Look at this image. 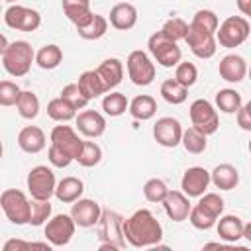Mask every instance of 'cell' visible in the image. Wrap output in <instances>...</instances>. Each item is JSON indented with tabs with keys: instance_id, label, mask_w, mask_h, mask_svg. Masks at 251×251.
I'll use <instances>...</instances> for the list:
<instances>
[{
	"instance_id": "35",
	"label": "cell",
	"mask_w": 251,
	"mask_h": 251,
	"mask_svg": "<svg viewBox=\"0 0 251 251\" xmlns=\"http://www.w3.org/2000/svg\"><path fill=\"white\" fill-rule=\"evenodd\" d=\"M161 96L165 102L176 106V104H182L188 96V88L182 86L180 82H176L175 78H167L163 84H161Z\"/></svg>"
},
{
	"instance_id": "36",
	"label": "cell",
	"mask_w": 251,
	"mask_h": 251,
	"mask_svg": "<svg viewBox=\"0 0 251 251\" xmlns=\"http://www.w3.org/2000/svg\"><path fill=\"white\" fill-rule=\"evenodd\" d=\"M127 106H129V102H127L126 94H122V92H112V90H110V92L102 98V110H104V114L110 116V118L122 116V114L127 110Z\"/></svg>"
},
{
	"instance_id": "30",
	"label": "cell",
	"mask_w": 251,
	"mask_h": 251,
	"mask_svg": "<svg viewBox=\"0 0 251 251\" xmlns=\"http://www.w3.org/2000/svg\"><path fill=\"white\" fill-rule=\"evenodd\" d=\"M208 135H204L200 129H196V127H188V129H182V137H180V143H182V147L188 151V153H192V155H200V153H204L206 151V147H208V139H206Z\"/></svg>"
},
{
	"instance_id": "31",
	"label": "cell",
	"mask_w": 251,
	"mask_h": 251,
	"mask_svg": "<svg viewBox=\"0 0 251 251\" xmlns=\"http://www.w3.org/2000/svg\"><path fill=\"white\" fill-rule=\"evenodd\" d=\"M108 31V20L102 16V14H94L92 20L80 27H76V33L86 39V41H94V39H100L102 35H106Z\"/></svg>"
},
{
	"instance_id": "54",
	"label": "cell",
	"mask_w": 251,
	"mask_h": 251,
	"mask_svg": "<svg viewBox=\"0 0 251 251\" xmlns=\"http://www.w3.org/2000/svg\"><path fill=\"white\" fill-rule=\"evenodd\" d=\"M0 14H2V6H0Z\"/></svg>"
},
{
	"instance_id": "34",
	"label": "cell",
	"mask_w": 251,
	"mask_h": 251,
	"mask_svg": "<svg viewBox=\"0 0 251 251\" xmlns=\"http://www.w3.org/2000/svg\"><path fill=\"white\" fill-rule=\"evenodd\" d=\"M47 116H49L51 120H55V122L65 124V122H69V120H73V118L76 116V110H75L65 98L57 96V98H53V100L47 104Z\"/></svg>"
},
{
	"instance_id": "14",
	"label": "cell",
	"mask_w": 251,
	"mask_h": 251,
	"mask_svg": "<svg viewBox=\"0 0 251 251\" xmlns=\"http://www.w3.org/2000/svg\"><path fill=\"white\" fill-rule=\"evenodd\" d=\"M82 141L84 139H80L78 133L71 126H55L51 129V145L57 147L59 151H63L65 155H69L73 161L80 153Z\"/></svg>"
},
{
	"instance_id": "44",
	"label": "cell",
	"mask_w": 251,
	"mask_h": 251,
	"mask_svg": "<svg viewBox=\"0 0 251 251\" xmlns=\"http://www.w3.org/2000/svg\"><path fill=\"white\" fill-rule=\"evenodd\" d=\"M190 24H192V25H198V27L210 31V33H216L220 20H218V16H216L212 10H198V12L192 16V22H190Z\"/></svg>"
},
{
	"instance_id": "18",
	"label": "cell",
	"mask_w": 251,
	"mask_h": 251,
	"mask_svg": "<svg viewBox=\"0 0 251 251\" xmlns=\"http://www.w3.org/2000/svg\"><path fill=\"white\" fill-rule=\"evenodd\" d=\"M161 204L165 208V214L173 222H184L188 218L190 202H188V196L182 190H169Z\"/></svg>"
},
{
	"instance_id": "52",
	"label": "cell",
	"mask_w": 251,
	"mask_h": 251,
	"mask_svg": "<svg viewBox=\"0 0 251 251\" xmlns=\"http://www.w3.org/2000/svg\"><path fill=\"white\" fill-rule=\"evenodd\" d=\"M2 153H4V145H2V141H0V159H2Z\"/></svg>"
},
{
	"instance_id": "27",
	"label": "cell",
	"mask_w": 251,
	"mask_h": 251,
	"mask_svg": "<svg viewBox=\"0 0 251 251\" xmlns=\"http://www.w3.org/2000/svg\"><path fill=\"white\" fill-rule=\"evenodd\" d=\"M127 110H129L131 118H135V120H139V122H147V120H151V118L155 116V112H157V100H155L153 96H149V94H139V96H135V98L129 102Z\"/></svg>"
},
{
	"instance_id": "28",
	"label": "cell",
	"mask_w": 251,
	"mask_h": 251,
	"mask_svg": "<svg viewBox=\"0 0 251 251\" xmlns=\"http://www.w3.org/2000/svg\"><path fill=\"white\" fill-rule=\"evenodd\" d=\"M76 86L80 88L82 96L88 98V100H94V98H98V96H102V94L108 92L106 86L102 84L100 76L96 75V71H84V73L78 76Z\"/></svg>"
},
{
	"instance_id": "10",
	"label": "cell",
	"mask_w": 251,
	"mask_h": 251,
	"mask_svg": "<svg viewBox=\"0 0 251 251\" xmlns=\"http://www.w3.org/2000/svg\"><path fill=\"white\" fill-rule=\"evenodd\" d=\"M4 22L8 27L18 29V31H35L41 25V16L37 10L27 8V6H20V4H12L6 12H4Z\"/></svg>"
},
{
	"instance_id": "45",
	"label": "cell",
	"mask_w": 251,
	"mask_h": 251,
	"mask_svg": "<svg viewBox=\"0 0 251 251\" xmlns=\"http://www.w3.org/2000/svg\"><path fill=\"white\" fill-rule=\"evenodd\" d=\"M20 86L12 80H0V106L4 108H10V106H16L18 102V96H20Z\"/></svg>"
},
{
	"instance_id": "32",
	"label": "cell",
	"mask_w": 251,
	"mask_h": 251,
	"mask_svg": "<svg viewBox=\"0 0 251 251\" xmlns=\"http://www.w3.org/2000/svg\"><path fill=\"white\" fill-rule=\"evenodd\" d=\"M16 108H18V114L24 120H35L37 114H39V98H37V94L31 92V90H22L20 96H18Z\"/></svg>"
},
{
	"instance_id": "20",
	"label": "cell",
	"mask_w": 251,
	"mask_h": 251,
	"mask_svg": "<svg viewBox=\"0 0 251 251\" xmlns=\"http://www.w3.org/2000/svg\"><path fill=\"white\" fill-rule=\"evenodd\" d=\"M18 145L24 153H29V155H35V153H41L47 145V137L43 133L41 127L37 126H25L20 129L18 133Z\"/></svg>"
},
{
	"instance_id": "15",
	"label": "cell",
	"mask_w": 251,
	"mask_h": 251,
	"mask_svg": "<svg viewBox=\"0 0 251 251\" xmlns=\"http://www.w3.org/2000/svg\"><path fill=\"white\" fill-rule=\"evenodd\" d=\"M210 186V171L204 167H188L180 178V188L188 198H198Z\"/></svg>"
},
{
	"instance_id": "4",
	"label": "cell",
	"mask_w": 251,
	"mask_h": 251,
	"mask_svg": "<svg viewBox=\"0 0 251 251\" xmlns=\"http://www.w3.org/2000/svg\"><path fill=\"white\" fill-rule=\"evenodd\" d=\"M249 31H251V25L245 16H229L222 24H218L214 37L218 45L226 49H233V47H239L249 37Z\"/></svg>"
},
{
	"instance_id": "1",
	"label": "cell",
	"mask_w": 251,
	"mask_h": 251,
	"mask_svg": "<svg viewBox=\"0 0 251 251\" xmlns=\"http://www.w3.org/2000/svg\"><path fill=\"white\" fill-rule=\"evenodd\" d=\"M124 239L135 249L155 247L163 239V226L151 210L139 208L129 218H124Z\"/></svg>"
},
{
	"instance_id": "47",
	"label": "cell",
	"mask_w": 251,
	"mask_h": 251,
	"mask_svg": "<svg viewBox=\"0 0 251 251\" xmlns=\"http://www.w3.org/2000/svg\"><path fill=\"white\" fill-rule=\"evenodd\" d=\"M47 157H49V163H51L53 167H57V169H65V167H69V165L73 163V159H71L69 155H65L63 151H59V149L53 147V145H49Z\"/></svg>"
},
{
	"instance_id": "53",
	"label": "cell",
	"mask_w": 251,
	"mask_h": 251,
	"mask_svg": "<svg viewBox=\"0 0 251 251\" xmlns=\"http://www.w3.org/2000/svg\"><path fill=\"white\" fill-rule=\"evenodd\" d=\"M6 2H10V4H14V2H18V0H6Z\"/></svg>"
},
{
	"instance_id": "9",
	"label": "cell",
	"mask_w": 251,
	"mask_h": 251,
	"mask_svg": "<svg viewBox=\"0 0 251 251\" xmlns=\"http://www.w3.org/2000/svg\"><path fill=\"white\" fill-rule=\"evenodd\" d=\"M190 122H192V127L200 129L204 135H212L218 131L220 127V116H218V110L204 98H198L190 104Z\"/></svg>"
},
{
	"instance_id": "8",
	"label": "cell",
	"mask_w": 251,
	"mask_h": 251,
	"mask_svg": "<svg viewBox=\"0 0 251 251\" xmlns=\"http://www.w3.org/2000/svg\"><path fill=\"white\" fill-rule=\"evenodd\" d=\"M126 67H127V76L135 86H147L155 78V65L149 59V55L141 49H135L127 55Z\"/></svg>"
},
{
	"instance_id": "48",
	"label": "cell",
	"mask_w": 251,
	"mask_h": 251,
	"mask_svg": "<svg viewBox=\"0 0 251 251\" xmlns=\"http://www.w3.org/2000/svg\"><path fill=\"white\" fill-rule=\"evenodd\" d=\"M249 110H251V104H241L239 110L235 112L237 126L245 131H251V114H249Z\"/></svg>"
},
{
	"instance_id": "37",
	"label": "cell",
	"mask_w": 251,
	"mask_h": 251,
	"mask_svg": "<svg viewBox=\"0 0 251 251\" xmlns=\"http://www.w3.org/2000/svg\"><path fill=\"white\" fill-rule=\"evenodd\" d=\"M75 161H78V165L80 167H86V169L96 167L102 161V149H100V145L94 143V141H82L80 153L76 155Z\"/></svg>"
},
{
	"instance_id": "39",
	"label": "cell",
	"mask_w": 251,
	"mask_h": 251,
	"mask_svg": "<svg viewBox=\"0 0 251 251\" xmlns=\"http://www.w3.org/2000/svg\"><path fill=\"white\" fill-rule=\"evenodd\" d=\"M169 188L165 184V180L161 178H149L145 184H143V196L147 202H153V204H161L163 198L167 196Z\"/></svg>"
},
{
	"instance_id": "49",
	"label": "cell",
	"mask_w": 251,
	"mask_h": 251,
	"mask_svg": "<svg viewBox=\"0 0 251 251\" xmlns=\"http://www.w3.org/2000/svg\"><path fill=\"white\" fill-rule=\"evenodd\" d=\"M29 243L27 241H22V239H10L4 243V251H10V249H27Z\"/></svg>"
},
{
	"instance_id": "19",
	"label": "cell",
	"mask_w": 251,
	"mask_h": 251,
	"mask_svg": "<svg viewBox=\"0 0 251 251\" xmlns=\"http://www.w3.org/2000/svg\"><path fill=\"white\" fill-rule=\"evenodd\" d=\"M218 73L226 82H241L247 75V61L241 55L229 53L220 61Z\"/></svg>"
},
{
	"instance_id": "40",
	"label": "cell",
	"mask_w": 251,
	"mask_h": 251,
	"mask_svg": "<svg viewBox=\"0 0 251 251\" xmlns=\"http://www.w3.org/2000/svg\"><path fill=\"white\" fill-rule=\"evenodd\" d=\"M200 200H198V206L204 210V212H208L212 218H220L222 214H224V198L220 196V194H216V192H204L202 196H198Z\"/></svg>"
},
{
	"instance_id": "21",
	"label": "cell",
	"mask_w": 251,
	"mask_h": 251,
	"mask_svg": "<svg viewBox=\"0 0 251 251\" xmlns=\"http://www.w3.org/2000/svg\"><path fill=\"white\" fill-rule=\"evenodd\" d=\"M94 71L100 76V80H102V84L106 86L108 92L114 90L122 82V78H124V63L120 59H116V57L104 59L98 65V69H94Z\"/></svg>"
},
{
	"instance_id": "38",
	"label": "cell",
	"mask_w": 251,
	"mask_h": 251,
	"mask_svg": "<svg viewBox=\"0 0 251 251\" xmlns=\"http://www.w3.org/2000/svg\"><path fill=\"white\" fill-rule=\"evenodd\" d=\"M51 202L49 200H37V198H31L29 200V220L27 224L31 226H43L49 218H51Z\"/></svg>"
},
{
	"instance_id": "7",
	"label": "cell",
	"mask_w": 251,
	"mask_h": 251,
	"mask_svg": "<svg viewBox=\"0 0 251 251\" xmlns=\"http://www.w3.org/2000/svg\"><path fill=\"white\" fill-rule=\"evenodd\" d=\"M27 190L31 194V198L37 200H49L55 194V173L53 169H49L47 165H37L27 173Z\"/></svg>"
},
{
	"instance_id": "5",
	"label": "cell",
	"mask_w": 251,
	"mask_h": 251,
	"mask_svg": "<svg viewBox=\"0 0 251 251\" xmlns=\"http://www.w3.org/2000/svg\"><path fill=\"white\" fill-rule=\"evenodd\" d=\"M147 49L153 55V59L161 67H165V69L176 67V63L182 59V51H180L178 43L173 41V39H169V37H165L161 31H155L147 39Z\"/></svg>"
},
{
	"instance_id": "26",
	"label": "cell",
	"mask_w": 251,
	"mask_h": 251,
	"mask_svg": "<svg viewBox=\"0 0 251 251\" xmlns=\"http://www.w3.org/2000/svg\"><path fill=\"white\" fill-rule=\"evenodd\" d=\"M82 192H84V184H82L80 178H76V176H65V178H61L57 182L53 196H57V200L63 202V204H73L75 200H78L82 196Z\"/></svg>"
},
{
	"instance_id": "50",
	"label": "cell",
	"mask_w": 251,
	"mask_h": 251,
	"mask_svg": "<svg viewBox=\"0 0 251 251\" xmlns=\"http://www.w3.org/2000/svg\"><path fill=\"white\" fill-rule=\"evenodd\" d=\"M237 10L241 12V16H251V0H235Z\"/></svg>"
},
{
	"instance_id": "43",
	"label": "cell",
	"mask_w": 251,
	"mask_h": 251,
	"mask_svg": "<svg viewBox=\"0 0 251 251\" xmlns=\"http://www.w3.org/2000/svg\"><path fill=\"white\" fill-rule=\"evenodd\" d=\"M190 224H192V227H196V229H210V227H214L216 226V218H212L208 212H204L198 204H194V206H190V212H188V218H186Z\"/></svg>"
},
{
	"instance_id": "23",
	"label": "cell",
	"mask_w": 251,
	"mask_h": 251,
	"mask_svg": "<svg viewBox=\"0 0 251 251\" xmlns=\"http://www.w3.org/2000/svg\"><path fill=\"white\" fill-rule=\"evenodd\" d=\"M216 229L220 239L227 241V243H235L243 237V222L239 216L227 214V216H220L216 220Z\"/></svg>"
},
{
	"instance_id": "3",
	"label": "cell",
	"mask_w": 251,
	"mask_h": 251,
	"mask_svg": "<svg viewBox=\"0 0 251 251\" xmlns=\"http://www.w3.org/2000/svg\"><path fill=\"white\" fill-rule=\"evenodd\" d=\"M35 61V53L31 49V45L24 39H18V41H12L4 55H2V67L4 71L10 75V76H25L31 69V63Z\"/></svg>"
},
{
	"instance_id": "22",
	"label": "cell",
	"mask_w": 251,
	"mask_h": 251,
	"mask_svg": "<svg viewBox=\"0 0 251 251\" xmlns=\"http://www.w3.org/2000/svg\"><path fill=\"white\" fill-rule=\"evenodd\" d=\"M137 24V10L133 4L129 2H120L114 4L110 10V25L120 29V31H127Z\"/></svg>"
},
{
	"instance_id": "24",
	"label": "cell",
	"mask_w": 251,
	"mask_h": 251,
	"mask_svg": "<svg viewBox=\"0 0 251 251\" xmlns=\"http://www.w3.org/2000/svg\"><path fill=\"white\" fill-rule=\"evenodd\" d=\"M210 182L220 190H233L239 184V171L229 163H222L210 173Z\"/></svg>"
},
{
	"instance_id": "41",
	"label": "cell",
	"mask_w": 251,
	"mask_h": 251,
	"mask_svg": "<svg viewBox=\"0 0 251 251\" xmlns=\"http://www.w3.org/2000/svg\"><path fill=\"white\" fill-rule=\"evenodd\" d=\"M186 29H188V24L182 20V18H171V20H167L165 24H163V27L159 29L165 37H169V39H173V41H180V39H184V35H186Z\"/></svg>"
},
{
	"instance_id": "6",
	"label": "cell",
	"mask_w": 251,
	"mask_h": 251,
	"mask_svg": "<svg viewBox=\"0 0 251 251\" xmlns=\"http://www.w3.org/2000/svg\"><path fill=\"white\" fill-rule=\"evenodd\" d=\"M0 208L14 226H25L29 220V200L18 188H6L0 194Z\"/></svg>"
},
{
	"instance_id": "46",
	"label": "cell",
	"mask_w": 251,
	"mask_h": 251,
	"mask_svg": "<svg viewBox=\"0 0 251 251\" xmlns=\"http://www.w3.org/2000/svg\"><path fill=\"white\" fill-rule=\"evenodd\" d=\"M61 98H65L75 110H82V108H86V104L90 102L88 98L82 96V92H80V88L76 86V82H75V84H67V86L61 90Z\"/></svg>"
},
{
	"instance_id": "17",
	"label": "cell",
	"mask_w": 251,
	"mask_h": 251,
	"mask_svg": "<svg viewBox=\"0 0 251 251\" xmlns=\"http://www.w3.org/2000/svg\"><path fill=\"white\" fill-rule=\"evenodd\" d=\"M75 120H76V129L84 137L96 139L106 131V118L96 110H82L80 114L75 116Z\"/></svg>"
},
{
	"instance_id": "33",
	"label": "cell",
	"mask_w": 251,
	"mask_h": 251,
	"mask_svg": "<svg viewBox=\"0 0 251 251\" xmlns=\"http://www.w3.org/2000/svg\"><path fill=\"white\" fill-rule=\"evenodd\" d=\"M241 104H243V98H241V94H239L237 90H233V88H222V90H218V94H216V106H218V110L224 112V114H235Z\"/></svg>"
},
{
	"instance_id": "25",
	"label": "cell",
	"mask_w": 251,
	"mask_h": 251,
	"mask_svg": "<svg viewBox=\"0 0 251 251\" xmlns=\"http://www.w3.org/2000/svg\"><path fill=\"white\" fill-rule=\"evenodd\" d=\"M63 12L69 22L75 24V27L88 24L94 16V12L90 10V0H63Z\"/></svg>"
},
{
	"instance_id": "11",
	"label": "cell",
	"mask_w": 251,
	"mask_h": 251,
	"mask_svg": "<svg viewBox=\"0 0 251 251\" xmlns=\"http://www.w3.org/2000/svg\"><path fill=\"white\" fill-rule=\"evenodd\" d=\"M75 227L76 224L71 214H57L45 222V237L53 247H63L73 239Z\"/></svg>"
},
{
	"instance_id": "29",
	"label": "cell",
	"mask_w": 251,
	"mask_h": 251,
	"mask_svg": "<svg viewBox=\"0 0 251 251\" xmlns=\"http://www.w3.org/2000/svg\"><path fill=\"white\" fill-rule=\"evenodd\" d=\"M35 63H37L43 71H53V69H57V67L63 63V51H61V47L55 45V43L43 45V47L35 53Z\"/></svg>"
},
{
	"instance_id": "16",
	"label": "cell",
	"mask_w": 251,
	"mask_h": 251,
	"mask_svg": "<svg viewBox=\"0 0 251 251\" xmlns=\"http://www.w3.org/2000/svg\"><path fill=\"white\" fill-rule=\"evenodd\" d=\"M100 214H102L100 204L96 200H90V198H78L73 202V208H71V218L75 220V224L78 227L96 226L100 220Z\"/></svg>"
},
{
	"instance_id": "13",
	"label": "cell",
	"mask_w": 251,
	"mask_h": 251,
	"mask_svg": "<svg viewBox=\"0 0 251 251\" xmlns=\"http://www.w3.org/2000/svg\"><path fill=\"white\" fill-rule=\"evenodd\" d=\"M153 137L155 141L161 145V147H176L180 143V137H182V126L176 118H171V116H165V118H159L153 126Z\"/></svg>"
},
{
	"instance_id": "2",
	"label": "cell",
	"mask_w": 251,
	"mask_h": 251,
	"mask_svg": "<svg viewBox=\"0 0 251 251\" xmlns=\"http://www.w3.org/2000/svg\"><path fill=\"white\" fill-rule=\"evenodd\" d=\"M98 237H100V251H116L124 249L127 243L124 239V216L114 210H102L98 220Z\"/></svg>"
},
{
	"instance_id": "12",
	"label": "cell",
	"mask_w": 251,
	"mask_h": 251,
	"mask_svg": "<svg viewBox=\"0 0 251 251\" xmlns=\"http://www.w3.org/2000/svg\"><path fill=\"white\" fill-rule=\"evenodd\" d=\"M184 41L188 43L192 55H196L198 59H210V57L216 55L218 43H216L214 33H210V31H206V29H202V27H198V25L188 24Z\"/></svg>"
},
{
	"instance_id": "51",
	"label": "cell",
	"mask_w": 251,
	"mask_h": 251,
	"mask_svg": "<svg viewBox=\"0 0 251 251\" xmlns=\"http://www.w3.org/2000/svg\"><path fill=\"white\" fill-rule=\"evenodd\" d=\"M10 45V41L6 39V35L4 33H0V57L4 55V51H6V47Z\"/></svg>"
},
{
	"instance_id": "42",
	"label": "cell",
	"mask_w": 251,
	"mask_h": 251,
	"mask_svg": "<svg viewBox=\"0 0 251 251\" xmlns=\"http://www.w3.org/2000/svg\"><path fill=\"white\" fill-rule=\"evenodd\" d=\"M198 78V69L188 63V61H178L176 63V69H175V80L180 82L182 86L190 88Z\"/></svg>"
}]
</instances>
